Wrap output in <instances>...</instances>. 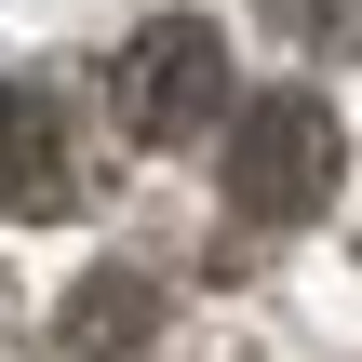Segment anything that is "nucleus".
Returning a JSON list of instances; mask_svg holds the SVG:
<instances>
[{"label":"nucleus","instance_id":"obj_1","mask_svg":"<svg viewBox=\"0 0 362 362\" xmlns=\"http://www.w3.org/2000/svg\"><path fill=\"white\" fill-rule=\"evenodd\" d=\"M336 161H349V134H336V107H322L309 81H282V94H242V107H228V202H242L255 228L322 215V202H336Z\"/></svg>","mask_w":362,"mask_h":362},{"label":"nucleus","instance_id":"obj_2","mask_svg":"<svg viewBox=\"0 0 362 362\" xmlns=\"http://www.w3.org/2000/svg\"><path fill=\"white\" fill-rule=\"evenodd\" d=\"M107 107H121V134L188 148V134L228 107V40H215L202 13H148V27L121 40V67H107Z\"/></svg>","mask_w":362,"mask_h":362},{"label":"nucleus","instance_id":"obj_3","mask_svg":"<svg viewBox=\"0 0 362 362\" xmlns=\"http://www.w3.org/2000/svg\"><path fill=\"white\" fill-rule=\"evenodd\" d=\"M67 202V107L54 81H0V215H54Z\"/></svg>","mask_w":362,"mask_h":362},{"label":"nucleus","instance_id":"obj_4","mask_svg":"<svg viewBox=\"0 0 362 362\" xmlns=\"http://www.w3.org/2000/svg\"><path fill=\"white\" fill-rule=\"evenodd\" d=\"M134 322H148V296H134V282H121V269H107V282H81V296H67V349H81V362H94V349L121 362V349H134Z\"/></svg>","mask_w":362,"mask_h":362},{"label":"nucleus","instance_id":"obj_5","mask_svg":"<svg viewBox=\"0 0 362 362\" xmlns=\"http://www.w3.org/2000/svg\"><path fill=\"white\" fill-rule=\"evenodd\" d=\"M296 54H362V0H255Z\"/></svg>","mask_w":362,"mask_h":362}]
</instances>
